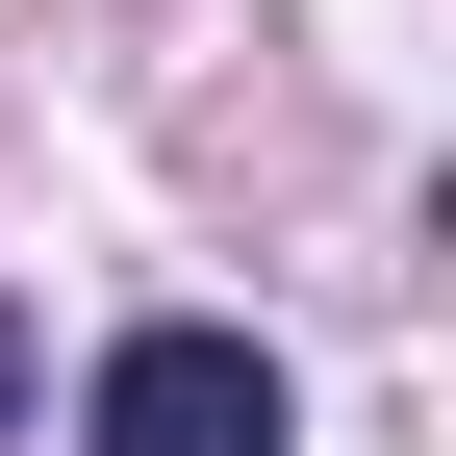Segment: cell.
I'll return each mask as SVG.
<instances>
[{"label": "cell", "instance_id": "1", "mask_svg": "<svg viewBox=\"0 0 456 456\" xmlns=\"http://www.w3.org/2000/svg\"><path fill=\"white\" fill-rule=\"evenodd\" d=\"M102 456H279V355L254 330H127L102 355Z\"/></svg>", "mask_w": 456, "mask_h": 456}]
</instances>
